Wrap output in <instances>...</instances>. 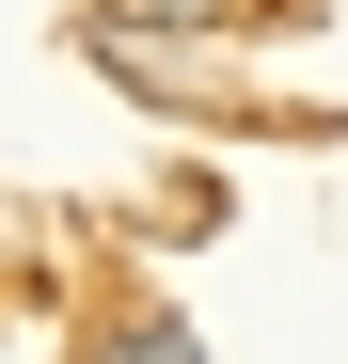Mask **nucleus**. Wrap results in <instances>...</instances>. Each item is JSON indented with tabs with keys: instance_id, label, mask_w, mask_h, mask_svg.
I'll list each match as a JSON object with an SVG mask.
<instances>
[{
	"instance_id": "f257e3e1",
	"label": "nucleus",
	"mask_w": 348,
	"mask_h": 364,
	"mask_svg": "<svg viewBox=\"0 0 348 364\" xmlns=\"http://www.w3.org/2000/svg\"><path fill=\"white\" fill-rule=\"evenodd\" d=\"M80 364H206V348H190V317H158V301H143V317H95Z\"/></svg>"
}]
</instances>
